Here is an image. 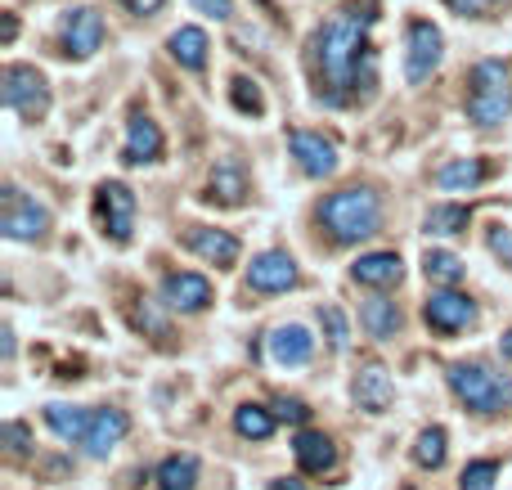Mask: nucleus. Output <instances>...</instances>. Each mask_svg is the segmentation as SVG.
<instances>
[{
    "label": "nucleus",
    "mask_w": 512,
    "mask_h": 490,
    "mask_svg": "<svg viewBox=\"0 0 512 490\" xmlns=\"http://www.w3.org/2000/svg\"><path fill=\"white\" fill-rule=\"evenodd\" d=\"M373 9H342L315 32L310 68H315L319 95L328 104H351L373 81V50H369Z\"/></svg>",
    "instance_id": "f257e3e1"
},
{
    "label": "nucleus",
    "mask_w": 512,
    "mask_h": 490,
    "mask_svg": "<svg viewBox=\"0 0 512 490\" xmlns=\"http://www.w3.org/2000/svg\"><path fill=\"white\" fill-rule=\"evenodd\" d=\"M319 225L328 230L333 243H360L369 234H378L382 225V198L373 194L369 185H351L337 189L319 203Z\"/></svg>",
    "instance_id": "f03ea898"
},
{
    "label": "nucleus",
    "mask_w": 512,
    "mask_h": 490,
    "mask_svg": "<svg viewBox=\"0 0 512 490\" xmlns=\"http://www.w3.org/2000/svg\"><path fill=\"white\" fill-rule=\"evenodd\" d=\"M512 113V86H508V63L481 59L472 68V90H468V117L477 126H499Z\"/></svg>",
    "instance_id": "7ed1b4c3"
},
{
    "label": "nucleus",
    "mask_w": 512,
    "mask_h": 490,
    "mask_svg": "<svg viewBox=\"0 0 512 490\" xmlns=\"http://www.w3.org/2000/svg\"><path fill=\"white\" fill-rule=\"evenodd\" d=\"M450 392L468 405L472 414H499L512 405V378L490 374L486 365H450Z\"/></svg>",
    "instance_id": "20e7f679"
},
{
    "label": "nucleus",
    "mask_w": 512,
    "mask_h": 490,
    "mask_svg": "<svg viewBox=\"0 0 512 490\" xmlns=\"http://www.w3.org/2000/svg\"><path fill=\"white\" fill-rule=\"evenodd\" d=\"M0 99H5L9 113L27 117V122L50 113V86H45V77L36 68H27V63H9L5 68V77H0Z\"/></svg>",
    "instance_id": "39448f33"
},
{
    "label": "nucleus",
    "mask_w": 512,
    "mask_h": 490,
    "mask_svg": "<svg viewBox=\"0 0 512 490\" xmlns=\"http://www.w3.org/2000/svg\"><path fill=\"white\" fill-rule=\"evenodd\" d=\"M50 230V212H45L36 198H27L23 189L9 185L5 189V207H0V234L14 243H36Z\"/></svg>",
    "instance_id": "423d86ee"
},
{
    "label": "nucleus",
    "mask_w": 512,
    "mask_h": 490,
    "mask_svg": "<svg viewBox=\"0 0 512 490\" xmlns=\"http://www.w3.org/2000/svg\"><path fill=\"white\" fill-rule=\"evenodd\" d=\"M95 207H99V225L113 243H131L135 230V194L122 185V180H104L95 189Z\"/></svg>",
    "instance_id": "0eeeda50"
},
{
    "label": "nucleus",
    "mask_w": 512,
    "mask_h": 490,
    "mask_svg": "<svg viewBox=\"0 0 512 490\" xmlns=\"http://www.w3.org/2000/svg\"><path fill=\"white\" fill-rule=\"evenodd\" d=\"M441 54H445V41H441V27L432 23H409V50H405V77L414 81H427L436 68H441Z\"/></svg>",
    "instance_id": "6e6552de"
},
{
    "label": "nucleus",
    "mask_w": 512,
    "mask_h": 490,
    "mask_svg": "<svg viewBox=\"0 0 512 490\" xmlns=\"http://www.w3.org/2000/svg\"><path fill=\"white\" fill-rule=\"evenodd\" d=\"M423 320L432 324L436 333H463L472 320H477V306H472L468 293H454V288L445 284L441 293H432L423 302Z\"/></svg>",
    "instance_id": "1a4fd4ad"
},
{
    "label": "nucleus",
    "mask_w": 512,
    "mask_h": 490,
    "mask_svg": "<svg viewBox=\"0 0 512 490\" xmlns=\"http://www.w3.org/2000/svg\"><path fill=\"white\" fill-rule=\"evenodd\" d=\"M59 36H63V54H72V59H90V54L104 45V18H99L90 5L68 9Z\"/></svg>",
    "instance_id": "9d476101"
},
{
    "label": "nucleus",
    "mask_w": 512,
    "mask_h": 490,
    "mask_svg": "<svg viewBox=\"0 0 512 490\" xmlns=\"http://www.w3.org/2000/svg\"><path fill=\"white\" fill-rule=\"evenodd\" d=\"M288 149H292V158H297V167L306 171V176L324 180V176H333V171H337V144L324 140V135L292 131L288 135Z\"/></svg>",
    "instance_id": "9b49d317"
},
{
    "label": "nucleus",
    "mask_w": 512,
    "mask_h": 490,
    "mask_svg": "<svg viewBox=\"0 0 512 490\" xmlns=\"http://www.w3.org/2000/svg\"><path fill=\"white\" fill-rule=\"evenodd\" d=\"M248 284L256 293H288L292 284H297V261L288 257V252H261V257H252L248 266Z\"/></svg>",
    "instance_id": "f8f14e48"
},
{
    "label": "nucleus",
    "mask_w": 512,
    "mask_h": 490,
    "mask_svg": "<svg viewBox=\"0 0 512 490\" xmlns=\"http://www.w3.org/2000/svg\"><path fill=\"white\" fill-rule=\"evenodd\" d=\"M162 302H167L171 311L198 315V311H207V302H212V284H207L203 275H194V270H180V275H167Z\"/></svg>",
    "instance_id": "ddd939ff"
},
{
    "label": "nucleus",
    "mask_w": 512,
    "mask_h": 490,
    "mask_svg": "<svg viewBox=\"0 0 512 490\" xmlns=\"http://www.w3.org/2000/svg\"><path fill=\"white\" fill-rule=\"evenodd\" d=\"M391 401H396L391 374L382 365H364L360 374H355V405H360L364 414H387Z\"/></svg>",
    "instance_id": "4468645a"
},
{
    "label": "nucleus",
    "mask_w": 512,
    "mask_h": 490,
    "mask_svg": "<svg viewBox=\"0 0 512 490\" xmlns=\"http://www.w3.org/2000/svg\"><path fill=\"white\" fill-rule=\"evenodd\" d=\"M185 248L194 252V257L212 261V266H221V270H230L234 261H239V239L225 230H203V225H194V230L185 234Z\"/></svg>",
    "instance_id": "2eb2a0df"
},
{
    "label": "nucleus",
    "mask_w": 512,
    "mask_h": 490,
    "mask_svg": "<svg viewBox=\"0 0 512 490\" xmlns=\"http://www.w3.org/2000/svg\"><path fill=\"white\" fill-rule=\"evenodd\" d=\"M126 428H131V419H126L122 410H95V419H90V432H86V441H81V450H86L90 459H108L117 441L126 437Z\"/></svg>",
    "instance_id": "dca6fc26"
},
{
    "label": "nucleus",
    "mask_w": 512,
    "mask_h": 490,
    "mask_svg": "<svg viewBox=\"0 0 512 490\" xmlns=\"http://www.w3.org/2000/svg\"><path fill=\"white\" fill-rule=\"evenodd\" d=\"M162 158V131L153 117H131V131H126V149L122 162L126 167H144V162H158Z\"/></svg>",
    "instance_id": "f3484780"
},
{
    "label": "nucleus",
    "mask_w": 512,
    "mask_h": 490,
    "mask_svg": "<svg viewBox=\"0 0 512 490\" xmlns=\"http://www.w3.org/2000/svg\"><path fill=\"white\" fill-rule=\"evenodd\" d=\"M315 356V338L301 324H283V329L270 333V360L274 365H306Z\"/></svg>",
    "instance_id": "a211bd4d"
},
{
    "label": "nucleus",
    "mask_w": 512,
    "mask_h": 490,
    "mask_svg": "<svg viewBox=\"0 0 512 490\" xmlns=\"http://www.w3.org/2000/svg\"><path fill=\"white\" fill-rule=\"evenodd\" d=\"M351 275H355V284H364V288H396L405 266H400L396 252H369V257H360L351 266Z\"/></svg>",
    "instance_id": "6ab92c4d"
},
{
    "label": "nucleus",
    "mask_w": 512,
    "mask_h": 490,
    "mask_svg": "<svg viewBox=\"0 0 512 490\" xmlns=\"http://www.w3.org/2000/svg\"><path fill=\"white\" fill-rule=\"evenodd\" d=\"M292 455H297L301 473H328L337 464V446L324 437V432H297L292 441Z\"/></svg>",
    "instance_id": "aec40b11"
},
{
    "label": "nucleus",
    "mask_w": 512,
    "mask_h": 490,
    "mask_svg": "<svg viewBox=\"0 0 512 490\" xmlns=\"http://www.w3.org/2000/svg\"><path fill=\"white\" fill-rule=\"evenodd\" d=\"M248 198V176H243L239 162H221L207 180V203H221V207H239Z\"/></svg>",
    "instance_id": "412c9836"
},
{
    "label": "nucleus",
    "mask_w": 512,
    "mask_h": 490,
    "mask_svg": "<svg viewBox=\"0 0 512 490\" xmlns=\"http://www.w3.org/2000/svg\"><path fill=\"white\" fill-rule=\"evenodd\" d=\"M90 419L95 414L90 410H77V405H45V423H50V432L59 441H86V432H90Z\"/></svg>",
    "instance_id": "4be33fe9"
},
{
    "label": "nucleus",
    "mask_w": 512,
    "mask_h": 490,
    "mask_svg": "<svg viewBox=\"0 0 512 490\" xmlns=\"http://www.w3.org/2000/svg\"><path fill=\"white\" fill-rule=\"evenodd\" d=\"M486 180V162L477 158H459V162H445L441 171H436V185L450 189V194H472V189Z\"/></svg>",
    "instance_id": "5701e85b"
},
{
    "label": "nucleus",
    "mask_w": 512,
    "mask_h": 490,
    "mask_svg": "<svg viewBox=\"0 0 512 490\" xmlns=\"http://www.w3.org/2000/svg\"><path fill=\"white\" fill-rule=\"evenodd\" d=\"M207 32L203 27H180V32H171V54H176V63L180 68H189V72H198V68H207Z\"/></svg>",
    "instance_id": "b1692460"
},
{
    "label": "nucleus",
    "mask_w": 512,
    "mask_h": 490,
    "mask_svg": "<svg viewBox=\"0 0 512 490\" xmlns=\"http://www.w3.org/2000/svg\"><path fill=\"white\" fill-rule=\"evenodd\" d=\"M360 324L369 329V338H378V342L396 338V333H400V306L387 302V297H373V302H364Z\"/></svg>",
    "instance_id": "393cba45"
},
{
    "label": "nucleus",
    "mask_w": 512,
    "mask_h": 490,
    "mask_svg": "<svg viewBox=\"0 0 512 490\" xmlns=\"http://www.w3.org/2000/svg\"><path fill=\"white\" fill-rule=\"evenodd\" d=\"M198 486V459L194 455H171L158 468V490H194Z\"/></svg>",
    "instance_id": "a878e982"
},
{
    "label": "nucleus",
    "mask_w": 512,
    "mask_h": 490,
    "mask_svg": "<svg viewBox=\"0 0 512 490\" xmlns=\"http://www.w3.org/2000/svg\"><path fill=\"white\" fill-rule=\"evenodd\" d=\"M468 221H472V212L468 207H459V203H441V207H432L427 212V234H441V239H450V234H463L468 230Z\"/></svg>",
    "instance_id": "bb28decb"
},
{
    "label": "nucleus",
    "mask_w": 512,
    "mask_h": 490,
    "mask_svg": "<svg viewBox=\"0 0 512 490\" xmlns=\"http://www.w3.org/2000/svg\"><path fill=\"white\" fill-rule=\"evenodd\" d=\"M423 275L427 279H432V284H459V279H463V261L459 257H454V252H441V248H432V252H427V257H423Z\"/></svg>",
    "instance_id": "cd10ccee"
},
{
    "label": "nucleus",
    "mask_w": 512,
    "mask_h": 490,
    "mask_svg": "<svg viewBox=\"0 0 512 490\" xmlns=\"http://www.w3.org/2000/svg\"><path fill=\"white\" fill-rule=\"evenodd\" d=\"M234 428H239V437L265 441L274 432V414L261 410V405H239V410H234Z\"/></svg>",
    "instance_id": "c85d7f7f"
},
{
    "label": "nucleus",
    "mask_w": 512,
    "mask_h": 490,
    "mask_svg": "<svg viewBox=\"0 0 512 490\" xmlns=\"http://www.w3.org/2000/svg\"><path fill=\"white\" fill-rule=\"evenodd\" d=\"M418 468H441L445 464V428H427L414 446Z\"/></svg>",
    "instance_id": "c756f323"
},
{
    "label": "nucleus",
    "mask_w": 512,
    "mask_h": 490,
    "mask_svg": "<svg viewBox=\"0 0 512 490\" xmlns=\"http://www.w3.org/2000/svg\"><path fill=\"white\" fill-rule=\"evenodd\" d=\"M495 477H499V464H495V459H477V464L463 468L459 490H495Z\"/></svg>",
    "instance_id": "7c9ffc66"
},
{
    "label": "nucleus",
    "mask_w": 512,
    "mask_h": 490,
    "mask_svg": "<svg viewBox=\"0 0 512 490\" xmlns=\"http://www.w3.org/2000/svg\"><path fill=\"white\" fill-rule=\"evenodd\" d=\"M319 320H324V329H328V342H333V351H346V347H351V324H346L342 306H324V311H319Z\"/></svg>",
    "instance_id": "2f4dec72"
},
{
    "label": "nucleus",
    "mask_w": 512,
    "mask_h": 490,
    "mask_svg": "<svg viewBox=\"0 0 512 490\" xmlns=\"http://www.w3.org/2000/svg\"><path fill=\"white\" fill-rule=\"evenodd\" d=\"M230 95H234V108H239V113H252V117H261V113H265V99H261V90H256L248 77H234Z\"/></svg>",
    "instance_id": "473e14b6"
},
{
    "label": "nucleus",
    "mask_w": 512,
    "mask_h": 490,
    "mask_svg": "<svg viewBox=\"0 0 512 490\" xmlns=\"http://www.w3.org/2000/svg\"><path fill=\"white\" fill-rule=\"evenodd\" d=\"M450 9H459V14H468V18H490L495 9H504L508 0H445Z\"/></svg>",
    "instance_id": "72a5a7b5"
},
{
    "label": "nucleus",
    "mask_w": 512,
    "mask_h": 490,
    "mask_svg": "<svg viewBox=\"0 0 512 490\" xmlns=\"http://www.w3.org/2000/svg\"><path fill=\"white\" fill-rule=\"evenodd\" d=\"M0 437H5L9 455H27V428H23V423H5V432H0Z\"/></svg>",
    "instance_id": "f704fd0d"
},
{
    "label": "nucleus",
    "mask_w": 512,
    "mask_h": 490,
    "mask_svg": "<svg viewBox=\"0 0 512 490\" xmlns=\"http://www.w3.org/2000/svg\"><path fill=\"white\" fill-rule=\"evenodd\" d=\"M490 252L512 270V234L508 230H490Z\"/></svg>",
    "instance_id": "c9c22d12"
},
{
    "label": "nucleus",
    "mask_w": 512,
    "mask_h": 490,
    "mask_svg": "<svg viewBox=\"0 0 512 490\" xmlns=\"http://www.w3.org/2000/svg\"><path fill=\"white\" fill-rule=\"evenodd\" d=\"M274 410H279V419H288V423H306V419H310L306 401H288V396H283V401L274 405Z\"/></svg>",
    "instance_id": "e433bc0d"
},
{
    "label": "nucleus",
    "mask_w": 512,
    "mask_h": 490,
    "mask_svg": "<svg viewBox=\"0 0 512 490\" xmlns=\"http://www.w3.org/2000/svg\"><path fill=\"white\" fill-rule=\"evenodd\" d=\"M194 9H198V14H207V18H221V23L234 14L230 0H194Z\"/></svg>",
    "instance_id": "4c0bfd02"
},
{
    "label": "nucleus",
    "mask_w": 512,
    "mask_h": 490,
    "mask_svg": "<svg viewBox=\"0 0 512 490\" xmlns=\"http://www.w3.org/2000/svg\"><path fill=\"white\" fill-rule=\"evenodd\" d=\"M126 9H131V14H158L162 5H167V0H122Z\"/></svg>",
    "instance_id": "58836bf2"
},
{
    "label": "nucleus",
    "mask_w": 512,
    "mask_h": 490,
    "mask_svg": "<svg viewBox=\"0 0 512 490\" xmlns=\"http://www.w3.org/2000/svg\"><path fill=\"white\" fill-rule=\"evenodd\" d=\"M270 490H306V486L292 482V477H279V482H270Z\"/></svg>",
    "instance_id": "ea45409f"
},
{
    "label": "nucleus",
    "mask_w": 512,
    "mask_h": 490,
    "mask_svg": "<svg viewBox=\"0 0 512 490\" xmlns=\"http://www.w3.org/2000/svg\"><path fill=\"white\" fill-rule=\"evenodd\" d=\"M504 356L512 360V333H508V338H504Z\"/></svg>",
    "instance_id": "a19ab883"
}]
</instances>
